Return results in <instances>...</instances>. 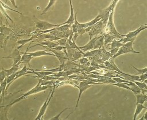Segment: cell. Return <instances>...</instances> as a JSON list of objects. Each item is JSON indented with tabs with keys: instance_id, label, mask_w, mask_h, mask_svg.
Listing matches in <instances>:
<instances>
[{
	"instance_id": "obj_19",
	"label": "cell",
	"mask_w": 147,
	"mask_h": 120,
	"mask_svg": "<svg viewBox=\"0 0 147 120\" xmlns=\"http://www.w3.org/2000/svg\"><path fill=\"white\" fill-rule=\"evenodd\" d=\"M101 20V18L98 15L95 18H94L92 21H90L86 23H83V24H80V27L82 28H86L89 26H92L94 25H95L96 22Z\"/></svg>"
},
{
	"instance_id": "obj_34",
	"label": "cell",
	"mask_w": 147,
	"mask_h": 120,
	"mask_svg": "<svg viewBox=\"0 0 147 120\" xmlns=\"http://www.w3.org/2000/svg\"><path fill=\"white\" fill-rule=\"evenodd\" d=\"M67 40H68V39L65 38H61L57 40V41H55V42H56L57 44H58L59 45L65 47V45H66V44H67Z\"/></svg>"
},
{
	"instance_id": "obj_16",
	"label": "cell",
	"mask_w": 147,
	"mask_h": 120,
	"mask_svg": "<svg viewBox=\"0 0 147 120\" xmlns=\"http://www.w3.org/2000/svg\"><path fill=\"white\" fill-rule=\"evenodd\" d=\"M3 58H11V59H13L14 62H13V64H12V65H16V64H17L20 61L21 56L20 54L19 49L17 48L14 50V51L11 55L7 56V57H3Z\"/></svg>"
},
{
	"instance_id": "obj_14",
	"label": "cell",
	"mask_w": 147,
	"mask_h": 120,
	"mask_svg": "<svg viewBox=\"0 0 147 120\" xmlns=\"http://www.w3.org/2000/svg\"><path fill=\"white\" fill-rule=\"evenodd\" d=\"M29 49V48H27L26 51L23 53L22 56H21V60H20V62L21 63H23L24 64H26V65H28L29 68H31V65L30 64V60L33 58V57H32L31 55H30L29 54H28L27 53V51Z\"/></svg>"
},
{
	"instance_id": "obj_41",
	"label": "cell",
	"mask_w": 147,
	"mask_h": 120,
	"mask_svg": "<svg viewBox=\"0 0 147 120\" xmlns=\"http://www.w3.org/2000/svg\"><path fill=\"white\" fill-rule=\"evenodd\" d=\"M147 79V73H145L143 74H141L140 75V80L139 82H143L145 80H146Z\"/></svg>"
},
{
	"instance_id": "obj_24",
	"label": "cell",
	"mask_w": 147,
	"mask_h": 120,
	"mask_svg": "<svg viewBox=\"0 0 147 120\" xmlns=\"http://www.w3.org/2000/svg\"><path fill=\"white\" fill-rule=\"evenodd\" d=\"M104 41V36L101 35L99 37H98L96 42L95 43L94 47L93 49H101V47L103 45V43Z\"/></svg>"
},
{
	"instance_id": "obj_23",
	"label": "cell",
	"mask_w": 147,
	"mask_h": 120,
	"mask_svg": "<svg viewBox=\"0 0 147 120\" xmlns=\"http://www.w3.org/2000/svg\"><path fill=\"white\" fill-rule=\"evenodd\" d=\"M123 42L122 41V39H120L119 40H117L115 39L113 40L112 41V42L111 43H110L107 46H109V45H111V48L110 49V50H111V49H113L114 48H120L121 47H122L123 45ZM107 47L106 48V49L107 48Z\"/></svg>"
},
{
	"instance_id": "obj_6",
	"label": "cell",
	"mask_w": 147,
	"mask_h": 120,
	"mask_svg": "<svg viewBox=\"0 0 147 120\" xmlns=\"http://www.w3.org/2000/svg\"><path fill=\"white\" fill-rule=\"evenodd\" d=\"M98 84H103V83H99V82H92V81H91V80H83V81H81L79 83L78 88H79V94L78 100H77V102H76V104L75 109H76L78 107V103H79V101L80 100V96H81L83 92H84L87 88L91 87L92 85Z\"/></svg>"
},
{
	"instance_id": "obj_32",
	"label": "cell",
	"mask_w": 147,
	"mask_h": 120,
	"mask_svg": "<svg viewBox=\"0 0 147 120\" xmlns=\"http://www.w3.org/2000/svg\"><path fill=\"white\" fill-rule=\"evenodd\" d=\"M55 2H56V1H54V0H50V1H49V3H48V5L44 8V9L43 10L42 12L41 13V15H42V14H44L48 10H49V9L52 7V6L53 5L54 3H55Z\"/></svg>"
},
{
	"instance_id": "obj_27",
	"label": "cell",
	"mask_w": 147,
	"mask_h": 120,
	"mask_svg": "<svg viewBox=\"0 0 147 120\" xmlns=\"http://www.w3.org/2000/svg\"><path fill=\"white\" fill-rule=\"evenodd\" d=\"M146 109L147 107H145L143 104H136V110H135V113L134 114V117H133V120H135L137 118V117L138 116V115H139L140 114V113L142 111V109Z\"/></svg>"
},
{
	"instance_id": "obj_11",
	"label": "cell",
	"mask_w": 147,
	"mask_h": 120,
	"mask_svg": "<svg viewBox=\"0 0 147 120\" xmlns=\"http://www.w3.org/2000/svg\"><path fill=\"white\" fill-rule=\"evenodd\" d=\"M146 28H147V26H146V24H145L144 25H141L140 26V27H139L138 28H137V29H136L134 31H132V32H129L127 34H121V36L123 37H126V38H129L131 41H134V39L136 38V36L138 35V34L141 32L142 30L145 29Z\"/></svg>"
},
{
	"instance_id": "obj_39",
	"label": "cell",
	"mask_w": 147,
	"mask_h": 120,
	"mask_svg": "<svg viewBox=\"0 0 147 120\" xmlns=\"http://www.w3.org/2000/svg\"><path fill=\"white\" fill-rule=\"evenodd\" d=\"M0 77H1V82H3L5 78H6V72L4 71V69L2 68V69L1 70V72H0Z\"/></svg>"
},
{
	"instance_id": "obj_1",
	"label": "cell",
	"mask_w": 147,
	"mask_h": 120,
	"mask_svg": "<svg viewBox=\"0 0 147 120\" xmlns=\"http://www.w3.org/2000/svg\"><path fill=\"white\" fill-rule=\"evenodd\" d=\"M51 87V86H41L40 85V83L39 82H38V84L34 87H33L32 90H30V91H28L27 92L25 93L24 95H22L21 96H20V98H18V99H16L14 102L10 103V104L6 105L5 107H4V109H5V111H7L8 110V109L13 104L16 103L17 102H19L20 100H22V99H24L25 97L30 95H32V94H36V93H37V92H39L40 91H44L45 90H47L48 87Z\"/></svg>"
},
{
	"instance_id": "obj_28",
	"label": "cell",
	"mask_w": 147,
	"mask_h": 120,
	"mask_svg": "<svg viewBox=\"0 0 147 120\" xmlns=\"http://www.w3.org/2000/svg\"><path fill=\"white\" fill-rule=\"evenodd\" d=\"M6 86H7V82H6V78H5V79L3 82H1V103L2 102V99L5 96V92L6 91Z\"/></svg>"
},
{
	"instance_id": "obj_30",
	"label": "cell",
	"mask_w": 147,
	"mask_h": 120,
	"mask_svg": "<svg viewBox=\"0 0 147 120\" xmlns=\"http://www.w3.org/2000/svg\"><path fill=\"white\" fill-rule=\"evenodd\" d=\"M129 87H130V90L133 92L136 95L141 93V88H139L135 83H134L133 85Z\"/></svg>"
},
{
	"instance_id": "obj_29",
	"label": "cell",
	"mask_w": 147,
	"mask_h": 120,
	"mask_svg": "<svg viewBox=\"0 0 147 120\" xmlns=\"http://www.w3.org/2000/svg\"><path fill=\"white\" fill-rule=\"evenodd\" d=\"M13 33V32L8 28L5 27V26H1V36H4V37H6L7 36H8L9 34V33Z\"/></svg>"
},
{
	"instance_id": "obj_18",
	"label": "cell",
	"mask_w": 147,
	"mask_h": 120,
	"mask_svg": "<svg viewBox=\"0 0 147 120\" xmlns=\"http://www.w3.org/2000/svg\"><path fill=\"white\" fill-rule=\"evenodd\" d=\"M69 4H70V9H71V11H70V16L68 18V19L64 22L60 24V26L61 25H66V24H68V25H72L73 23L75 21V14L74 13V8L72 5V2L71 0L69 1Z\"/></svg>"
},
{
	"instance_id": "obj_31",
	"label": "cell",
	"mask_w": 147,
	"mask_h": 120,
	"mask_svg": "<svg viewBox=\"0 0 147 120\" xmlns=\"http://www.w3.org/2000/svg\"><path fill=\"white\" fill-rule=\"evenodd\" d=\"M110 84L114 85L120 88H125L130 90V87L127 85V83H110Z\"/></svg>"
},
{
	"instance_id": "obj_5",
	"label": "cell",
	"mask_w": 147,
	"mask_h": 120,
	"mask_svg": "<svg viewBox=\"0 0 147 120\" xmlns=\"http://www.w3.org/2000/svg\"><path fill=\"white\" fill-rule=\"evenodd\" d=\"M34 22L37 29L42 31L52 29L54 28L59 27L60 26V24H53L45 21L40 20L37 18H36L35 17H34Z\"/></svg>"
},
{
	"instance_id": "obj_22",
	"label": "cell",
	"mask_w": 147,
	"mask_h": 120,
	"mask_svg": "<svg viewBox=\"0 0 147 120\" xmlns=\"http://www.w3.org/2000/svg\"><path fill=\"white\" fill-rule=\"evenodd\" d=\"M21 64V62L19 61L16 65H12V67L10 69H5L3 68V69H4V71L6 73V76H9V75H11V74L16 72H17L18 71V69H19V66H20V65Z\"/></svg>"
},
{
	"instance_id": "obj_4",
	"label": "cell",
	"mask_w": 147,
	"mask_h": 120,
	"mask_svg": "<svg viewBox=\"0 0 147 120\" xmlns=\"http://www.w3.org/2000/svg\"><path fill=\"white\" fill-rule=\"evenodd\" d=\"M133 41H130L127 42L125 43L122 47L119 48L117 52L111 57L112 59H114L121 55L125 54L127 53H140V52L138 51H135L133 48Z\"/></svg>"
},
{
	"instance_id": "obj_42",
	"label": "cell",
	"mask_w": 147,
	"mask_h": 120,
	"mask_svg": "<svg viewBox=\"0 0 147 120\" xmlns=\"http://www.w3.org/2000/svg\"><path fill=\"white\" fill-rule=\"evenodd\" d=\"M52 49H54L55 51H63L64 49H66L65 47H63V46H60V45H58L56 47H54L53 48H52Z\"/></svg>"
},
{
	"instance_id": "obj_45",
	"label": "cell",
	"mask_w": 147,
	"mask_h": 120,
	"mask_svg": "<svg viewBox=\"0 0 147 120\" xmlns=\"http://www.w3.org/2000/svg\"><path fill=\"white\" fill-rule=\"evenodd\" d=\"M10 2H11V4L13 5V6H14L15 7L17 8V6L16 5V1H10Z\"/></svg>"
},
{
	"instance_id": "obj_10",
	"label": "cell",
	"mask_w": 147,
	"mask_h": 120,
	"mask_svg": "<svg viewBox=\"0 0 147 120\" xmlns=\"http://www.w3.org/2000/svg\"><path fill=\"white\" fill-rule=\"evenodd\" d=\"M42 47H44L46 49V50H48V51L52 52L53 53V54H55V56L59 60L60 64H62L64 63H65L67 60H68V59L67 54L63 51H55L54 49H52L49 48L48 47H46L44 45H42Z\"/></svg>"
},
{
	"instance_id": "obj_15",
	"label": "cell",
	"mask_w": 147,
	"mask_h": 120,
	"mask_svg": "<svg viewBox=\"0 0 147 120\" xmlns=\"http://www.w3.org/2000/svg\"><path fill=\"white\" fill-rule=\"evenodd\" d=\"M115 72L119 76L123 77V79L130 81V82H134V81H139L140 80V76L139 75H130V74H127V73H119L118 72Z\"/></svg>"
},
{
	"instance_id": "obj_2",
	"label": "cell",
	"mask_w": 147,
	"mask_h": 120,
	"mask_svg": "<svg viewBox=\"0 0 147 120\" xmlns=\"http://www.w3.org/2000/svg\"><path fill=\"white\" fill-rule=\"evenodd\" d=\"M114 8H113L111 10V11L110 13L109 20L107 21V23L103 29V34H113L116 36L117 38L121 39L123 37L121 36V35L117 32L116 30L114 22H113V14H114Z\"/></svg>"
},
{
	"instance_id": "obj_13",
	"label": "cell",
	"mask_w": 147,
	"mask_h": 120,
	"mask_svg": "<svg viewBox=\"0 0 147 120\" xmlns=\"http://www.w3.org/2000/svg\"><path fill=\"white\" fill-rule=\"evenodd\" d=\"M97 38H98V37H96V36L92 37L91 39H90V40L87 44H86L85 45H84L83 47H79L80 49L82 50L83 51H88L93 49Z\"/></svg>"
},
{
	"instance_id": "obj_17",
	"label": "cell",
	"mask_w": 147,
	"mask_h": 120,
	"mask_svg": "<svg viewBox=\"0 0 147 120\" xmlns=\"http://www.w3.org/2000/svg\"><path fill=\"white\" fill-rule=\"evenodd\" d=\"M38 42H40L39 44H36L34 45H32V47H29V49L31 48L32 47H34L36 46H38V45H41V46L42 45H44V46L46 45L47 47L52 49V48H53L54 47H56L59 45V44H57L56 42H53V41H47V40H44V41H41V42L38 41Z\"/></svg>"
},
{
	"instance_id": "obj_43",
	"label": "cell",
	"mask_w": 147,
	"mask_h": 120,
	"mask_svg": "<svg viewBox=\"0 0 147 120\" xmlns=\"http://www.w3.org/2000/svg\"><path fill=\"white\" fill-rule=\"evenodd\" d=\"M85 33H86V28H80V29H79L78 30V32H77V33L78 34V35L79 34L80 36H82V34H83Z\"/></svg>"
},
{
	"instance_id": "obj_12",
	"label": "cell",
	"mask_w": 147,
	"mask_h": 120,
	"mask_svg": "<svg viewBox=\"0 0 147 120\" xmlns=\"http://www.w3.org/2000/svg\"><path fill=\"white\" fill-rule=\"evenodd\" d=\"M42 33H38V32H37L35 34H33L32 37L28 39H21V40H19L17 41V43H18V44H20V46L18 48V49H21L23 45H24L25 44L28 43V42L30 41H33L34 39H37L38 38V37L40 35H41Z\"/></svg>"
},
{
	"instance_id": "obj_40",
	"label": "cell",
	"mask_w": 147,
	"mask_h": 120,
	"mask_svg": "<svg viewBox=\"0 0 147 120\" xmlns=\"http://www.w3.org/2000/svg\"><path fill=\"white\" fill-rule=\"evenodd\" d=\"M68 109H70V108L69 107V108H65V109H64V110H63L59 114H58L57 115H56V116H55L54 117H52V118H51V119H53V120H59V117L60 116V115L64 111H65V110H68Z\"/></svg>"
},
{
	"instance_id": "obj_26",
	"label": "cell",
	"mask_w": 147,
	"mask_h": 120,
	"mask_svg": "<svg viewBox=\"0 0 147 120\" xmlns=\"http://www.w3.org/2000/svg\"><path fill=\"white\" fill-rule=\"evenodd\" d=\"M101 52H102V49H94V50H92V51H88V52H86V53L84 52V54H83V57H87L94 56H95V55L100 54Z\"/></svg>"
},
{
	"instance_id": "obj_8",
	"label": "cell",
	"mask_w": 147,
	"mask_h": 120,
	"mask_svg": "<svg viewBox=\"0 0 147 120\" xmlns=\"http://www.w3.org/2000/svg\"><path fill=\"white\" fill-rule=\"evenodd\" d=\"M104 28H105V26H103L101 20L96 22L95 25L91 26V29L88 32L90 38L91 39L93 37V36H96L98 34L102 33Z\"/></svg>"
},
{
	"instance_id": "obj_3",
	"label": "cell",
	"mask_w": 147,
	"mask_h": 120,
	"mask_svg": "<svg viewBox=\"0 0 147 120\" xmlns=\"http://www.w3.org/2000/svg\"><path fill=\"white\" fill-rule=\"evenodd\" d=\"M117 2H118L117 0L113 1L111 2V3L108 7H107L106 9L99 10V13L98 15L101 18V21L102 22L103 25L105 27L106 26V25L107 23L110 12L111 11L112 9L115 7V6Z\"/></svg>"
},
{
	"instance_id": "obj_44",
	"label": "cell",
	"mask_w": 147,
	"mask_h": 120,
	"mask_svg": "<svg viewBox=\"0 0 147 120\" xmlns=\"http://www.w3.org/2000/svg\"><path fill=\"white\" fill-rule=\"evenodd\" d=\"M146 114H147V111H146L145 112V113L144 114V115H143V117H141V118H140L139 119L140 120H144V119H145V120H146L147 119V118H146Z\"/></svg>"
},
{
	"instance_id": "obj_35",
	"label": "cell",
	"mask_w": 147,
	"mask_h": 120,
	"mask_svg": "<svg viewBox=\"0 0 147 120\" xmlns=\"http://www.w3.org/2000/svg\"><path fill=\"white\" fill-rule=\"evenodd\" d=\"M133 82L134 83H135L140 88H146V89L147 88L146 84L145 83H144V82H139V81H134Z\"/></svg>"
},
{
	"instance_id": "obj_33",
	"label": "cell",
	"mask_w": 147,
	"mask_h": 120,
	"mask_svg": "<svg viewBox=\"0 0 147 120\" xmlns=\"http://www.w3.org/2000/svg\"><path fill=\"white\" fill-rule=\"evenodd\" d=\"M0 2H1V6H2L4 9H7V10H11V11H12L16 12V13H18V14H20L21 15H22V14H23L22 13H21V12H20V11H17V10H14V9H13L12 8L10 7H9V6H8L7 5H6L5 3H3V2H2V1H0Z\"/></svg>"
},
{
	"instance_id": "obj_25",
	"label": "cell",
	"mask_w": 147,
	"mask_h": 120,
	"mask_svg": "<svg viewBox=\"0 0 147 120\" xmlns=\"http://www.w3.org/2000/svg\"><path fill=\"white\" fill-rule=\"evenodd\" d=\"M136 96V99H137V102L136 104L140 103L143 104L147 100V95L146 94H143L142 93H140Z\"/></svg>"
},
{
	"instance_id": "obj_37",
	"label": "cell",
	"mask_w": 147,
	"mask_h": 120,
	"mask_svg": "<svg viewBox=\"0 0 147 120\" xmlns=\"http://www.w3.org/2000/svg\"><path fill=\"white\" fill-rule=\"evenodd\" d=\"M77 61L80 64H86L88 61H89V59L87 57H82L80 59H79L78 60H77Z\"/></svg>"
},
{
	"instance_id": "obj_20",
	"label": "cell",
	"mask_w": 147,
	"mask_h": 120,
	"mask_svg": "<svg viewBox=\"0 0 147 120\" xmlns=\"http://www.w3.org/2000/svg\"><path fill=\"white\" fill-rule=\"evenodd\" d=\"M103 36H104V44H103V46L105 47H106V46H107L110 43H111L112 42V41L113 40H114L115 38H117L115 35H114L113 34H110V33L106 34H104Z\"/></svg>"
},
{
	"instance_id": "obj_9",
	"label": "cell",
	"mask_w": 147,
	"mask_h": 120,
	"mask_svg": "<svg viewBox=\"0 0 147 120\" xmlns=\"http://www.w3.org/2000/svg\"><path fill=\"white\" fill-rule=\"evenodd\" d=\"M84 52L76 49H67V55L68 60L74 61L83 56Z\"/></svg>"
},
{
	"instance_id": "obj_38",
	"label": "cell",
	"mask_w": 147,
	"mask_h": 120,
	"mask_svg": "<svg viewBox=\"0 0 147 120\" xmlns=\"http://www.w3.org/2000/svg\"><path fill=\"white\" fill-rule=\"evenodd\" d=\"M5 9H4L1 5V11H2V13L3 14V15L6 17V18H7V19H9L12 23H14V21L12 20V19L11 18V17L7 14V13L6 12V11H5Z\"/></svg>"
},
{
	"instance_id": "obj_21",
	"label": "cell",
	"mask_w": 147,
	"mask_h": 120,
	"mask_svg": "<svg viewBox=\"0 0 147 120\" xmlns=\"http://www.w3.org/2000/svg\"><path fill=\"white\" fill-rule=\"evenodd\" d=\"M47 50H44V51H38L37 52H29L28 53V54H29L30 55H31L32 57H39V56H44V55H51V56H55V54L53 53H48L47 52H46Z\"/></svg>"
},
{
	"instance_id": "obj_7",
	"label": "cell",
	"mask_w": 147,
	"mask_h": 120,
	"mask_svg": "<svg viewBox=\"0 0 147 120\" xmlns=\"http://www.w3.org/2000/svg\"><path fill=\"white\" fill-rule=\"evenodd\" d=\"M53 84V90L52 91L51 90L47 99H46V100L45 101V102L43 103L42 106H41L40 111H39V113L38 114V115H37V117L35 118V120H37V119H41L42 118V117H43L46 110H47V106H48L49 103V102L51 101V99H52V97L53 96V93H54V91H55V83Z\"/></svg>"
},
{
	"instance_id": "obj_36",
	"label": "cell",
	"mask_w": 147,
	"mask_h": 120,
	"mask_svg": "<svg viewBox=\"0 0 147 120\" xmlns=\"http://www.w3.org/2000/svg\"><path fill=\"white\" fill-rule=\"evenodd\" d=\"M131 66L133 68H134L137 72H138V73L139 74V75H141V74H143V73H146V71H147V67H145L144 68H143V69H138V68H137L136 67H135L134 66H133V65H131Z\"/></svg>"
}]
</instances>
